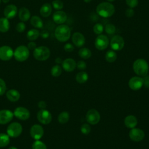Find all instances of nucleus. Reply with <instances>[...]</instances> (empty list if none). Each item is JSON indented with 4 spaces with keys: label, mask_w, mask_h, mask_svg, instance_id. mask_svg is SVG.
Segmentation results:
<instances>
[{
    "label": "nucleus",
    "mask_w": 149,
    "mask_h": 149,
    "mask_svg": "<svg viewBox=\"0 0 149 149\" xmlns=\"http://www.w3.org/2000/svg\"><path fill=\"white\" fill-rule=\"evenodd\" d=\"M114 6L109 2H102L96 7L97 13L102 17L107 18L112 16L115 13Z\"/></svg>",
    "instance_id": "nucleus-1"
},
{
    "label": "nucleus",
    "mask_w": 149,
    "mask_h": 149,
    "mask_svg": "<svg viewBox=\"0 0 149 149\" xmlns=\"http://www.w3.org/2000/svg\"><path fill=\"white\" fill-rule=\"evenodd\" d=\"M55 37L60 42H66L70 37L71 30L66 24H59L57 26L54 32Z\"/></svg>",
    "instance_id": "nucleus-2"
},
{
    "label": "nucleus",
    "mask_w": 149,
    "mask_h": 149,
    "mask_svg": "<svg viewBox=\"0 0 149 149\" xmlns=\"http://www.w3.org/2000/svg\"><path fill=\"white\" fill-rule=\"evenodd\" d=\"M133 69L136 74L140 76H146L148 72L147 62L143 59H136L133 65Z\"/></svg>",
    "instance_id": "nucleus-3"
},
{
    "label": "nucleus",
    "mask_w": 149,
    "mask_h": 149,
    "mask_svg": "<svg viewBox=\"0 0 149 149\" xmlns=\"http://www.w3.org/2000/svg\"><path fill=\"white\" fill-rule=\"evenodd\" d=\"M30 51L27 47L20 45L17 47L13 53L15 59L19 62H23L27 60L29 56Z\"/></svg>",
    "instance_id": "nucleus-4"
},
{
    "label": "nucleus",
    "mask_w": 149,
    "mask_h": 149,
    "mask_svg": "<svg viewBox=\"0 0 149 149\" xmlns=\"http://www.w3.org/2000/svg\"><path fill=\"white\" fill-rule=\"evenodd\" d=\"M33 55L36 59L44 61L48 59L50 56V50L45 46L37 47L33 51Z\"/></svg>",
    "instance_id": "nucleus-5"
},
{
    "label": "nucleus",
    "mask_w": 149,
    "mask_h": 149,
    "mask_svg": "<svg viewBox=\"0 0 149 149\" xmlns=\"http://www.w3.org/2000/svg\"><path fill=\"white\" fill-rule=\"evenodd\" d=\"M23 130L22 126L18 122H12L9 124L7 127V134L13 138H16L19 136Z\"/></svg>",
    "instance_id": "nucleus-6"
},
{
    "label": "nucleus",
    "mask_w": 149,
    "mask_h": 149,
    "mask_svg": "<svg viewBox=\"0 0 149 149\" xmlns=\"http://www.w3.org/2000/svg\"><path fill=\"white\" fill-rule=\"evenodd\" d=\"M109 41L108 37L104 34L98 35L94 42V45L95 48L100 51L105 49L109 45Z\"/></svg>",
    "instance_id": "nucleus-7"
},
{
    "label": "nucleus",
    "mask_w": 149,
    "mask_h": 149,
    "mask_svg": "<svg viewBox=\"0 0 149 149\" xmlns=\"http://www.w3.org/2000/svg\"><path fill=\"white\" fill-rule=\"evenodd\" d=\"M125 45L123 38L119 35H115L111 40L110 46L113 51H120Z\"/></svg>",
    "instance_id": "nucleus-8"
},
{
    "label": "nucleus",
    "mask_w": 149,
    "mask_h": 149,
    "mask_svg": "<svg viewBox=\"0 0 149 149\" xmlns=\"http://www.w3.org/2000/svg\"><path fill=\"white\" fill-rule=\"evenodd\" d=\"M37 118L38 120L44 124H49L52 120L51 113L45 109H41L37 114Z\"/></svg>",
    "instance_id": "nucleus-9"
},
{
    "label": "nucleus",
    "mask_w": 149,
    "mask_h": 149,
    "mask_svg": "<svg viewBox=\"0 0 149 149\" xmlns=\"http://www.w3.org/2000/svg\"><path fill=\"white\" fill-rule=\"evenodd\" d=\"M86 120L91 125H96L100 120V115L95 109H91L88 111L86 115Z\"/></svg>",
    "instance_id": "nucleus-10"
},
{
    "label": "nucleus",
    "mask_w": 149,
    "mask_h": 149,
    "mask_svg": "<svg viewBox=\"0 0 149 149\" xmlns=\"http://www.w3.org/2000/svg\"><path fill=\"white\" fill-rule=\"evenodd\" d=\"M12 48L8 45H3L0 47V59L2 61H9L13 56Z\"/></svg>",
    "instance_id": "nucleus-11"
},
{
    "label": "nucleus",
    "mask_w": 149,
    "mask_h": 149,
    "mask_svg": "<svg viewBox=\"0 0 149 149\" xmlns=\"http://www.w3.org/2000/svg\"><path fill=\"white\" fill-rule=\"evenodd\" d=\"M13 115L20 120H26L30 118V113L27 108L23 107H19L15 109Z\"/></svg>",
    "instance_id": "nucleus-12"
},
{
    "label": "nucleus",
    "mask_w": 149,
    "mask_h": 149,
    "mask_svg": "<svg viewBox=\"0 0 149 149\" xmlns=\"http://www.w3.org/2000/svg\"><path fill=\"white\" fill-rule=\"evenodd\" d=\"M30 133L31 137L36 140H40L44 134V129L40 125H34L31 126Z\"/></svg>",
    "instance_id": "nucleus-13"
},
{
    "label": "nucleus",
    "mask_w": 149,
    "mask_h": 149,
    "mask_svg": "<svg viewBox=\"0 0 149 149\" xmlns=\"http://www.w3.org/2000/svg\"><path fill=\"white\" fill-rule=\"evenodd\" d=\"M129 135L130 139L136 142L141 141L145 136L144 132L139 128H132L130 131Z\"/></svg>",
    "instance_id": "nucleus-14"
},
{
    "label": "nucleus",
    "mask_w": 149,
    "mask_h": 149,
    "mask_svg": "<svg viewBox=\"0 0 149 149\" xmlns=\"http://www.w3.org/2000/svg\"><path fill=\"white\" fill-rule=\"evenodd\" d=\"M13 113L8 109H2L0 111V124L5 125L12 120Z\"/></svg>",
    "instance_id": "nucleus-15"
},
{
    "label": "nucleus",
    "mask_w": 149,
    "mask_h": 149,
    "mask_svg": "<svg viewBox=\"0 0 149 149\" xmlns=\"http://www.w3.org/2000/svg\"><path fill=\"white\" fill-rule=\"evenodd\" d=\"M72 41L76 47H81L84 45L86 39L83 34L80 32H75L72 35Z\"/></svg>",
    "instance_id": "nucleus-16"
},
{
    "label": "nucleus",
    "mask_w": 149,
    "mask_h": 149,
    "mask_svg": "<svg viewBox=\"0 0 149 149\" xmlns=\"http://www.w3.org/2000/svg\"><path fill=\"white\" fill-rule=\"evenodd\" d=\"M143 85V79L140 77L134 76L131 78L129 81V86L133 90H139Z\"/></svg>",
    "instance_id": "nucleus-17"
},
{
    "label": "nucleus",
    "mask_w": 149,
    "mask_h": 149,
    "mask_svg": "<svg viewBox=\"0 0 149 149\" xmlns=\"http://www.w3.org/2000/svg\"><path fill=\"white\" fill-rule=\"evenodd\" d=\"M17 8L16 6L13 4L9 5L5 7L3 11L4 16L8 19H12L14 18L17 13Z\"/></svg>",
    "instance_id": "nucleus-18"
},
{
    "label": "nucleus",
    "mask_w": 149,
    "mask_h": 149,
    "mask_svg": "<svg viewBox=\"0 0 149 149\" xmlns=\"http://www.w3.org/2000/svg\"><path fill=\"white\" fill-rule=\"evenodd\" d=\"M68 16L66 13L62 10H57L52 16L54 22L58 24H62L64 23L67 20Z\"/></svg>",
    "instance_id": "nucleus-19"
},
{
    "label": "nucleus",
    "mask_w": 149,
    "mask_h": 149,
    "mask_svg": "<svg viewBox=\"0 0 149 149\" xmlns=\"http://www.w3.org/2000/svg\"><path fill=\"white\" fill-rule=\"evenodd\" d=\"M62 65L63 69L65 71L70 72L75 69L76 66V63L74 59L72 58H67L62 61Z\"/></svg>",
    "instance_id": "nucleus-20"
},
{
    "label": "nucleus",
    "mask_w": 149,
    "mask_h": 149,
    "mask_svg": "<svg viewBox=\"0 0 149 149\" xmlns=\"http://www.w3.org/2000/svg\"><path fill=\"white\" fill-rule=\"evenodd\" d=\"M6 95L8 100L11 102H16L20 97V93L15 89H10L8 90L6 93Z\"/></svg>",
    "instance_id": "nucleus-21"
},
{
    "label": "nucleus",
    "mask_w": 149,
    "mask_h": 149,
    "mask_svg": "<svg viewBox=\"0 0 149 149\" xmlns=\"http://www.w3.org/2000/svg\"><path fill=\"white\" fill-rule=\"evenodd\" d=\"M18 15L20 20L22 22H26L30 18V12L29 10L25 7L20 8Z\"/></svg>",
    "instance_id": "nucleus-22"
},
{
    "label": "nucleus",
    "mask_w": 149,
    "mask_h": 149,
    "mask_svg": "<svg viewBox=\"0 0 149 149\" xmlns=\"http://www.w3.org/2000/svg\"><path fill=\"white\" fill-rule=\"evenodd\" d=\"M52 12V6L49 3H45L43 4L40 10V15L44 17H48Z\"/></svg>",
    "instance_id": "nucleus-23"
},
{
    "label": "nucleus",
    "mask_w": 149,
    "mask_h": 149,
    "mask_svg": "<svg viewBox=\"0 0 149 149\" xmlns=\"http://www.w3.org/2000/svg\"><path fill=\"white\" fill-rule=\"evenodd\" d=\"M125 125L128 128H134L137 124V119L133 115L127 116L125 119Z\"/></svg>",
    "instance_id": "nucleus-24"
},
{
    "label": "nucleus",
    "mask_w": 149,
    "mask_h": 149,
    "mask_svg": "<svg viewBox=\"0 0 149 149\" xmlns=\"http://www.w3.org/2000/svg\"><path fill=\"white\" fill-rule=\"evenodd\" d=\"M10 27V24L8 19L5 17L0 18V31L2 33L7 32Z\"/></svg>",
    "instance_id": "nucleus-25"
},
{
    "label": "nucleus",
    "mask_w": 149,
    "mask_h": 149,
    "mask_svg": "<svg viewBox=\"0 0 149 149\" xmlns=\"http://www.w3.org/2000/svg\"><path fill=\"white\" fill-rule=\"evenodd\" d=\"M31 24L35 28L41 29L43 26V22L42 19L38 16H33L30 19Z\"/></svg>",
    "instance_id": "nucleus-26"
},
{
    "label": "nucleus",
    "mask_w": 149,
    "mask_h": 149,
    "mask_svg": "<svg viewBox=\"0 0 149 149\" xmlns=\"http://www.w3.org/2000/svg\"><path fill=\"white\" fill-rule=\"evenodd\" d=\"M27 38L30 41L36 40L40 36V31L36 29H32L27 33Z\"/></svg>",
    "instance_id": "nucleus-27"
},
{
    "label": "nucleus",
    "mask_w": 149,
    "mask_h": 149,
    "mask_svg": "<svg viewBox=\"0 0 149 149\" xmlns=\"http://www.w3.org/2000/svg\"><path fill=\"white\" fill-rule=\"evenodd\" d=\"M105 58L107 62L109 63H112L116 61L117 58V55L114 51L109 50L106 52Z\"/></svg>",
    "instance_id": "nucleus-28"
},
{
    "label": "nucleus",
    "mask_w": 149,
    "mask_h": 149,
    "mask_svg": "<svg viewBox=\"0 0 149 149\" xmlns=\"http://www.w3.org/2000/svg\"><path fill=\"white\" fill-rule=\"evenodd\" d=\"M10 142L9 136L5 133H0V147H5L7 146Z\"/></svg>",
    "instance_id": "nucleus-29"
},
{
    "label": "nucleus",
    "mask_w": 149,
    "mask_h": 149,
    "mask_svg": "<svg viewBox=\"0 0 149 149\" xmlns=\"http://www.w3.org/2000/svg\"><path fill=\"white\" fill-rule=\"evenodd\" d=\"M88 74L85 72H79L76 76V80L79 83H84L86 82L88 80Z\"/></svg>",
    "instance_id": "nucleus-30"
},
{
    "label": "nucleus",
    "mask_w": 149,
    "mask_h": 149,
    "mask_svg": "<svg viewBox=\"0 0 149 149\" xmlns=\"http://www.w3.org/2000/svg\"><path fill=\"white\" fill-rule=\"evenodd\" d=\"M79 55L81 58L87 59L91 56V52L87 48H81L79 51Z\"/></svg>",
    "instance_id": "nucleus-31"
},
{
    "label": "nucleus",
    "mask_w": 149,
    "mask_h": 149,
    "mask_svg": "<svg viewBox=\"0 0 149 149\" xmlns=\"http://www.w3.org/2000/svg\"><path fill=\"white\" fill-rule=\"evenodd\" d=\"M58 122L61 124H65L68 122L69 120V114L68 112H61L58 117Z\"/></svg>",
    "instance_id": "nucleus-32"
},
{
    "label": "nucleus",
    "mask_w": 149,
    "mask_h": 149,
    "mask_svg": "<svg viewBox=\"0 0 149 149\" xmlns=\"http://www.w3.org/2000/svg\"><path fill=\"white\" fill-rule=\"evenodd\" d=\"M51 73L54 77H58L62 73V68L58 65H55L52 68L51 70Z\"/></svg>",
    "instance_id": "nucleus-33"
},
{
    "label": "nucleus",
    "mask_w": 149,
    "mask_h": 149,
    "mask_svg": "<svg viewBox=\"0 0 149 149\" xmlns=\"http://www.w3.org/2000/svg\"><path fill=\"white\" fill-rule=\"evenodd\" d=\"M32 149H47V146L42 141L37 140L33 143Z\"/></svg>",
    "instance_id": "nucleus-34"
},
{
    "label": "nucleus",
    "mask_w": 149,
    "mask_h": 149,
    "mask_svg": "<svg viewBox=\"0 0 149 149\" xmlns=\"http://www.w3.org/2000/svg\"><path fill=\"white\" fill-rule=\"evenodd\" d=\"M105 31L108 34H113L116 32V27L112 23H108L105 26Z\"/></svg>",
    "instance_id": "nucleus-35"
},
{
    "label": "nucleus",
    "mask_w": 149,
    "mask_h": 149,
    "mask_svg": "<svg viewBox=\"0 0 149 149\" xmlns=\"http://www.w3.org/2000/svg\"><path fill=\"white\" fill-rule=\"evenodd\" d=\"M104 29V27L103 25L101 23H96L95 24H94V26L93 27V31L95 34L100 35V34H101V33L103 32Z\"/></svg>",
    "instance_id": "nucleus-36"
},
{
    "label": "nucleus",
    "mask_w": 149,
    "mask_h": 149,
    "mask_svg": "<svg viewBox=\"0 0 149 149\" xmlns=\"http://www.w3.org/2000/svg\"><path fill=\"white\" fill-rule=\"evenodd\" d=\"M52 7L57 10H60L63 8V3L61 0H54L52 2Z\"/></svg>",
    "instance_id": "nucleus-37"
},
{
    "label": "nucleus",
    "mask_w": 149,
    "mask_h": 149,
    "mask_svg": "<svg viewBox=\"0 0 149 149\" xmlns=\"http://www.w3.org/2000/svg\"><path fill=\"white\" fill-rule=\"evenodd\" d=\"M80 130L84 134H88L91 131V127L88 124L84 123L81 125L80 127Z\"/></svg>",
    "instance_id": "nucleus-38"
},
{
    "label": "nucleus",
    "mask_w": 149,
    "mask_h": 149,
    "mask_svg": "<svg viewBox=\"0 0 149 149\" xmlns=\"http://www.w3.org/2000/svg\"><path fill=\"white\" fill-rule=\"evenodd\" d=\"M6 90V86L5 81L0 78V96L5 94Z\"/></svg>",
    "instance_id": "nucleus-39"
},
{
    "label": "nucleus",
    "mask_w": 149,
    "mask_h": 149,
    "mask_svg": "<svg viewBox=\"0 0 149 149\" xmlns=\"http://www.w3.org/2000/svg\"><path fill=\"white\" fill-rule=\"evenodd\" d=\"M26 29V24L23 23V22H19L16 26V30L19 33L23 32Z\"/></svg>",
    "instance_id": "nucleus-40"
},
{
    "label": "nucleus",
    "mask_w": 149,
    "mask_h": 149,
    "mask_svg": "<svg viewBox=\"0 0 149 149\" xmlns=\"http://www.w3.org/2000/svg\"><path fill=\"white\" fill-rule=\"evenodd\" d=\"M126 5L130 8H134L138 5L139 1L138 0H126Z\"/></svg>",
    "instance_id": "nucleus-41"
},
{
    "label": "nucleus",
    "mask_w": 149,
    "mask_h": 149,
    "mask_svg": "<svg viewBox=\"0 0 149 149\" xmlns=\"http://www.w3.org/2000/svg\"><path fill=\"white\" fill-rule=\"evenodd\" d=\"M63 49H64V50L66 52H72L74 50V46L72 44H70V43H66L64 45Z\"/></svg>",
    "instance_id": "nucleus-42"
},
{
    "label": "nucleus",
    "mask_w": 149,
    "mask_h": 149,
    "mask_svg": "<svg viewBox=\"0 0 149 149\" xmlns=\"http://www.w3.org/2000/svg\"><path fill=\"white\" fill-rule=\"evenodd\" d=\"M77 67L80 70H84L86 68V63L83 61H79L77 63Z\"/></svg>",
    "instance_id": "nucleus-43"
},
{
    "label": "nucleus",
    "mask_w": 149,
    "mask_h": 149,
    "mask_svg": "<svg viewBox=\"0 0 149 149\" xmlns=\"http://www.w3.org/2000/svg\"><path fill=\"white\" fill-rule=\"evenodd\" d=\"M134 14V11L133 8H127L125 11V15L127 17H132Z\"/></svg>",
    "instance_id": "nucleus-44"
},
{
    "label": "nucleus",
    "mask_w": 149,
    "mask_h": 149,
    "mask_svg": "<svg viewBox=\"0 0 149 149\" xmlns=\"http://www.w3.org/2000/svg\"><path fill=\"white\" fill-rule=\"evenodd\" d=\"M27 48H29V49H30V50H34L36 48H37V45L34 42H30L28 43L27 44Z\"/></svg>",
    "instance_id": "nucleus-45"
},
{
    "label": "nucleus",
    "mask_w": 149,
    "mask_h": 149,
    "mask_svg": "<svg viewBox=\"0 0 149 149\" xmlns=\"http://www.w3.org/2000/svg\"><path fill=\"white\" fill-rule=\"evenodd\" d=\"M40 36L42 38H47L49 37V34L48 31H47V30H43L41 33H40Z\"/></svg>",
    "instance_id": "nucleus-46"
},
{
    "label": "nucleus",
    "mask_w": 149,
    "mask_h": 149,
    "mask_svg": "<svg viewBox=\"0 0 149 149\" xmlns=\"http://www.w3.org/2000/svg\"><path fill=\"white\" fill-rule=\"evenodd\" d=\"M143 79V84L146 87H149V76H146Z\"/></svg>",
    "instance_id": "nucleus-47"
},
{
    "label": "nucleus",
    "mask_w": 149,
    "mask_h": 149,
    "mask_svg": "<svg viewBox=\"0 0 149 149\" xmlns=\"http://www.w3.org/2000/svg\"><path fill=\"white\" fill-rule=\"evenodd\" d=\"M38 107L40 109H45L47 107V104L44 101H41L38 103Z\"/></svg>",
    "instance_id": "nucleus-48"
},
{
    "label": "nucleus",
    "mask_w": 149,
    "mask_h": 149,
    "mask_svg": "<svg viewBox=\"0 0 149 149\" xmlns=\"http://www.w3.org/2000/svg\"><path fill=\"white\" fill-rule=\"evenodd\" d=\"M55 62L57 63H62V60L60 58H56L55 59Z\"/></svg>",
    "instance_id": "nucleus-49"
},
{
    "label": "nucleus",
    "mask_w": 149,
    "mask_h": 149,
    "mask_svg": "<svg viewBox=\"0 0 149 149\" xmlns=\"http://www.w3.org/2000/svg\"><path fill=\"white\" fill-rule=\"evenodd\" d=\"M8 149H17L16 147H14V146H12V147H9Z\"/></svg>",
    "instance_id": "nucleus-50"
},
{
    "label": "nucleus",
    "mask_w": 149,
    "mask_h": 149,
    "mask_svg": "<svg viewBox=\"0 0 149 149\" xmlns=\"http://www.w3.org/2000/svg\"><path fill=\"white\" fill-rule=\"evenodd\" d=\"M1 1H2V2L4 3H8L9 1V0H1Z\"/></svg>",
    "instance_id": "nucleus-51"
},
{
    "label": "nucleus",
    "mask_w": 149,
    "mask_h": 149,
    "mask_svg": "<svg viewBox=\"0 0 149 149\" xmlns=\"http://www.w3.org/2000/svg\"><path fill=\"white\" fill-rule=\"evenodd\" d=\"M83 1H84V2H86V3H88V2L91 1V0H83Z\"/></svg>",
    "instance_id": "nucleus-52"
},
{
    "label": "nucleus",
    "mask_w": 149,
    "mask_h": 149,
    "mask_svg": "<svg viewBox=\"0 0 149 149\" xmlns=\"http://www.w3.org/2000/svg\"><path fill=\"white\" fill-rule=\"evenodd\" d=\"M108 2H113V1H114L115 0H107Z\"/></svg>",
    "instance_id": "nucleus-53"
},
{
    "label": "nucleus",
    "mask_w": 149,
    "mask_h": 149,
    "mask_svg": "<svg viewBox=\"0 0 149 149\" xmlns=\"http://www.w3.org/2000/svg\"><path fill=\"white\" fill-rule=\"evenodd\" d=\"M1 0H0V3H1Z\"/></svg>",
    "instance_id": "nucleus-54"
}]
</instances>
